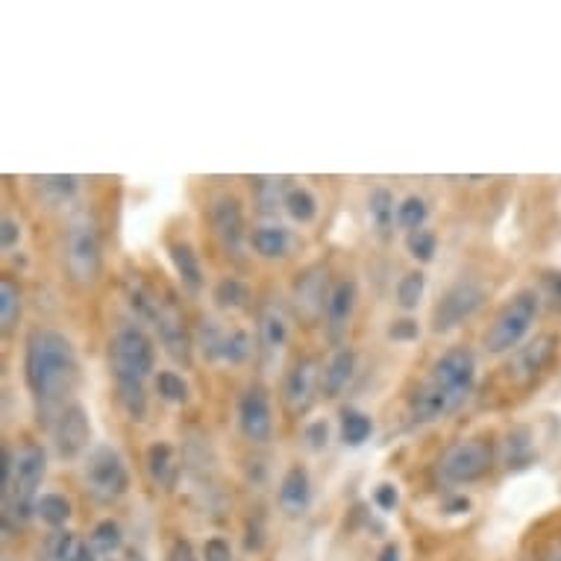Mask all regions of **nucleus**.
Listing matches in <instances>:
<instances>
[{
	"instance_id": "1",
	"label": "nucleus",
	"mask_w": 561,
	"mask_h": 561,
	"mask_svg": "<svg viewBox=\"0 0 561 561\" xmlns=\"http://www.w3.org/2000/svg\"><path fill=\"white\" fill-rule=\"evenodd\" d=\"M24 379L42 412H50L77 382L75 344L62 332L38 327L24 347Z\"/></svg>"
},
{
	"instance_id": "2",
	"label": "nucleus",
	"mask_w": 561,
	"mask_h": 561,
	"mask_svg": "<svg viewBox=\"0 0 561 561\" xmlns=\"http://www.w3.org/2000/svg\"><path fill=\"white\" fill-rule=\"evenodd\" d=\"M477 382V359L468 347H453L442 353L430 368V377L414 388L409 412L417 424H433L459 409Z\"/></svg>"
},
{
	"instance_id": "3",
	"label": "nucleus",
	"mask_w": 561,
	"mask_h": 561,
	"mask_svg": "<svg viewBox=\"0 0 561 561\" xmlns=\"http://www.w3.org/2000/svg\"><path fill=\"white\" fill-rule=\"evenodd\" d=\"M47 456L42 447L27 444L24 450L15 453V468H12L10 485L3 488V520L10 529V520H30L38 503V485L45 479Z\"/></svg>"
},
{
	"instance_id": "4",
	"label": "nucleus",
	"mask_w": 561,
	"mask_h": 561,
	"mask_svg": "<svg viewBox=\"0 0 561 561\" xmlns=\"http://www.w3.org/2000/svg\"><path fill=\"white\" fill-rule=\"evenodd\" d=\"M538 309H541V300H538L535 291H529V288L517 291V295L494 314V321L488 327L485 339H482L488 353H494V356H500V353H515V350L520 347V341H524L526 335H529V330H533L535 318H538Z\"/></svg>"
},
{
	"instance_id": "5",
	"label": "nucleus",
	"mask_w": 561,
	"mask_h": 561,
	"mask_svg": "<svg viewBox=\"0 0 561 561\" xmlns=\"http://www.w3.org/2000/svg\"><path fill=\"white\" fill-rule=\"evenodd\" d=\"M110 359L115 379L145 382L157 368V347H153V339L138 323H127L112 339Z\"/></svg>"
},
{
	"instance_id": "6",
	"label": "nucleus",
	"mask_w": 561,
	"mask_h": 561,
	"mask_svg": "<svg viewBox=\"0 0 561 561\" xmlns=\"http://www.w3.org/2000/svg\"><path fill=\"white\" fill-rule=\"evenodd\" d=\"M83 482L98 503L110 506L129 491V470L121 459V453L110 444H98L85 453Z\"/></svg>"
},
{
	"instance_id": "7",
	"label": "nucleus",
	"mask_w": 561,
	"mask_h": 561,
	"mask_svg": "<svg viewBox=\"0 0 561 561\" xmlns=\"http://www.w3.org/2000/svg\"><path fill=\"white\" fill-rule=\"evenodd\" d=\"M491 465H494V447L485 438H468L453 444L438 459V479L444 485H470L485 477Z\"/></svg>"
},
{
	"instance_id": "8",
	"label": "nucleus",
	"mask_w": 561,
	"mask_h": 561,
	"mask_svg": "<svg viewBox=\"0 0 561 561\" xmlns=\"http://www.w3.org/2000/svg\"><path fill=\"white\" fill-rule=\"evenodd\" d=\"M65 265L71 271L77 283H94L101 274L103 250L101 236L92 221L71 224V230L65 236Z\"/></svg>"
},
{
	"instance_id": "9",
	"label": "nucleus",
	"mask_w": 561,
	"mask_h": 561,
	"mask_svg": "<svg viewBox=\"0 0 561 561\" xmlns=\"http://www.w3.org/2000/svg\"><path fill=\"white\" fill-rule=\"evenodd\" d=\"M485 300L482 286H477L473 279H459L456 286H450L442 295V300L433 309V330L435 332H450L456 327L468 321L477 314V309Z\"/></svg>"
},
{
	"instance_id": "10",
	"label": "nucleus",
	"mask_w": 561,
	"mask_h": 561,
	"mask_svg": "<svg viewBox=\"0 0 561 561\" xmlns=\"http://www.w3.org/2000/svg\"><path fill=\"white\" fill-rule=\"evenodd\" d=\"M50 435H54V450L59 459H77L89 450L92 442V424H89V412L80 403L65 405L62 412L56 414V421L50 424Z\"/></svg>"
},
{
	"instance_id": "11",
	"label": "nucleus",
	"mask_w": 561,
	"mask_h": 561,
	"mask_svg": "<svg viewBox=\"0 0 561 561\" xmlns=\"http://www.w3.org/2000/svg\"><path fill=\"white\" fill-rule=\"evenodd\" d=\"M556 350H559V335H552V332L535 335L533 341L520 344L508 359V379L529 386L535 377H541L543 370L550 368V362L556 359Z\"/></svg>"
},
{
	"instance_id": "12",
	"label": "nucleus",
	"mask_w": 561,
	"mask_h": 561,
	"mask_svg": "<svg viewBox=\"0 0 561 561\" xmlns=\"http://www.w3.org/2000/svg\"><path fill=\"white\" fill-rule=\"evenodd\" d=\"M330 274H327V267L312 265L306 267L304 274H297L295 279V309L297 314H304L306 321H314V318H321L327 314V304H330Z\"/></svg>"
},
{
	"instance_id": "13",
	"label": "nucleus",
	"mask_w": 561,
	"mask_h": 561,
	"mask_svg": "<svg viewBox=\"0 0 561 561\" xmlns=\"http://www.w3.org/2000/svg\"><path fill=\"white\" fill-rule=\"evenodd\" d=\"M209 221H213L215 236H218L224 248L230 253H241L248 232H244V209H241L239 197H232V194L215 197L213 209H209Z\"/></svg>"
},
{
	"instance_id": "14",
	"label": "nucleus",
	"mask_w": 561,
	"mask_h": 561,
	"mask_svg": "<svg viewBox=\"0 0 561 561\" xmlns=\"http://www.w3.org/2000/svg\"><path fill=\"white\" fill-rule=\"evenodd\" d=\"M239 426L250 442L265 444L274 430V414H271V400L262 388H248L239 400Z\"/></svg>"
},
{
	"instance_id": "15",
	"label": "nucleus",
	"mask_w": 561,
	"mask_h": 561,
	"mask_svg": "<svg viewBox=\"0 0 561 561\" xmlns=\"http://www.w3.org/2000/svg\"><path fill=\"white\" fill-rule=\"evenodd\" d=\"M321 388V370L314 359H300L295 368L288 370L286 386H283V400L288 412L304 414L314 403V391Z\"/></svg>"
},
{
	"instance_id": "16",
	"label": "nucleus",
	"mask_w": 561,
	"mask_h": 561,
	"mask_svg": "<svg viewBox=\"0 0 561 561\" xmlns=\"http://www.w3.org/2000/svg\"><path fill=\"white\" fill-rule=\"evenodd\" d=\"M153 327H157L159 341H162V347H165L168 356H171L174 362H183V365H188V362H192L194 339L188 335L183 318H180V312H176L174 306H162V312H159V318Z\"/></svg>"
},
{
	"instance_id": "17",
	"label": "nucleus",
	"mask_w": 561,
	"mask_h": 561,
	"mask_svg": "<svg viewBox=\"0 0 561 561\" xmlns=\"http://www.w3.org/2000/svg\"><path fill=\"white\" fill-rule=\"evenodd\" d=\"M279 506L291 517H300L312 506V479L309 470L295 465L286 470V477L279 482Z\"/></svg>"
},
{
	"instance_id": "18",
	"label": "nucleus",
	"mask_w": 561,
	"mask_h": 561,
	"mask_svg": "<svg viewBox=\"0 0 561 561\" xmlns=\"http://www.w3.org/2000/svg\"><path fill=\"white\" fill-rule=\"evenodd\" d=\"M356 283L353 279H341L339 286H332L330 304H327V327H330L332 341L341 339V332L347 330L350 318H353V309H356Z\"/></svg>"
},
{
	"instance_id": "19",
	"label": "nucleus",
	"mask_w": 561,
	"mask_h": 561,
	"mask_svg": "<svg viewBox=\"0 0 561 561\" xmlns=\"http://www.w3.org/2000/svg\"><path fill=\"white\" fill-rule=\"evenodd\" d=\"M353 370H356V353L350 347L335 350L327 362V368L321 370V391L327 397H339L347 382L353 379Z\"/></svg>"
},
{
	"instance_id": "20",
	"label": "nucleus",
	"mask_w": 561,
	"mask_h": 561,
	"mask_svg": "<svg viewBox=\"0 0 561 561\" xmlns=\"http://www.w3.org/2000/svg\"><path fill=\"white\" fill-rule=\"evenodd\" d=\"M168 253H171V262H174V271H176V276H180V283H183L185 291L197 295V291L203 288V267H201V259H197V253H194L192 244H185V241H174V244L168 248Z\"/></svg>"
},
{
	"instance_id": "21",
	"label": "nucleus",
	"mask_w": 561,
	"mask_h": 561,
	"mask_svg": "<svg viewBox=\"0 0 561 561\" xmlns=\"http://www.w3.org/2000/svg\"><path fill=\"white\" fill-rule=\"evenodd\" d=\"M148 470L153 482H159L162 488H174L176 477H180V465H176V453L168 442L150 444L148 450Z\"/></svg>"
},
{
	"instance_id": "22",
	"label": "nucleus",
	"mask_w": 561,
	"mask_h": 561,
	"mask_svg": "<svg viewBox=\"0 0 561 561\" xmlns=\"http://www.w3.org/2000/svg\"><path fill=\"white\" fill-rule=\"evenodd\" d=\"M288 339V323L286 314L279 312L276 306H267L262 318H259V341H262V350L267 356H276L279 350L286 347Z\"/></svg>"
},
{
	"instance_id": "23",
	"label": "nucleus",
	"mask_w": 561,
	"mask_h": 561,
	"mask_svg": "<svg viewBox=\"0 0 561 561\" xmlns=\"http://www.w3.org/2000/svg\"><path fill=\"white\" fill-rule=\"evenodd\" d=\"M250 244H253L259 256L279 259L286 256L288 248H291V236H288L286 227L267 224V227H256V230L250 232Z\"/></svg>"
},
{
	"instance_id": "24",
	"label": "nucleus",
	"mask_w": 561,
	"mask_h": 561,
	"mask_svg": "<svg viewBox=\"0 0 561 561\" xmlns=\"http://www.w3.org/2000/svg\"><path fill=\"white\" fill-rule=\"evenodd\" d=\"M533 459H535L533 433H529L526 426H517V430H512V433L506 435V442H503V461H506V468L524 470L533 465Z\"/></svg>"
},
{
	"instance_id": "25",
	"label": "nucleus",
	"mask_w": 561,
	"mask_h": 561,
	"mask_svg": "<svg viewBox=\"0 0 561 561\" xmlns=\"http://www.w3.org/2000/svg\"><path fill=\"white\" fill-rule=\"evenodd\" d=\"M368 215L370 224H374V230H377L379 239H388L391 230H394L397 213H394V194L388 192V188H374L368 197Z\"/></svg>"
},
{
	"instance_id": "26",
	"label": "nucleus",
	"mask_w": 561,
	"mask_h": 561,
	"mask_svg": "<svg viewBox=\"0 0 561 561\" xmlns=\"http://www.w3.org/2000/svg\"><path fill=\"white\" fill-rule=\"evenodd\" d=\"M213 300L218 309H224V312H239V309H244V306L250 304L248 283H241L236 276H224L221 283L215 286Z\"/></svg>"
},
{
	"instance_id": "27",
	"label": "nucleus",
	"mask_w": 561,
	"mask_h": 561,
	"mask_svg": "<svg viewBox=\"0 0 561 561\" xmlns=\"http://www.w3.org/2000/svg\"><path fill=\"white\" fill-rule=\"evenodd\" d=\"M89 547H92L94 556H101V559L115 556V552L124 547V533H121V526L115 524V520H101V524L92 529V535H89Z\"/></svg>"
},
{
	"instance_id": "28",
	"label": "nucleus",
	"mask_w": 561,
	"mask_h": 561,
	"mask_svg": "<svg viewBox=\"0 0 561 561\" xmlns=\"http://www.w3.org/2000/svg\"><path fill=\"white\" fill-rule=\"evenodd\" d=\"M118 388V403L133 421H145L148 414V394H145V382H133V379H115Z\"/></svg>"
},
{
	"instance_id": "29",
	"label": "nucleus",
	"mask_w": 561,
	"mask_h": 561,
	"mask_svg": "<svg viewBox=\"0 0 561 561\" xmlns=\"http://www.w3.org/2000/svg\"><path fill=\"white\" fill-rule=\"evenodd\" d=\"M224 341H227V332L218 327V321H213V318H203L201 330H197V335H194V347L201 350L206 359L215 362L224 356Z\"/></svg>"
},
{
	"instance_id": "30",
	"label": "nucleus",
	"mask_w": 561,
	"mask_h": 561,
	"mask_svg": "<svg viewBox=\"0 0 561 561\" xmlns=\"http://www.w3.org/2000/svg\"><path fill=\"white\" fill-rule=\"evenodd\" d=\"M374 433V421H370L365 412H356V409H347V412L341 414V438L350 447H359L365 444Z\"/></svg>"
},
{
	"instance_id": "31",
	"label": "nucleus",
	"mask_w": 561,
	"mask_h": 561,
	"mask_svg": "<svg viewBox=\"0 0 561 561\" xmlns=\"http://www.w3.org/2000/svg\"><path fill=\"white\" fill-rule=\"evenodd\" d=\"M253 188H256L259 209L265 215H274L279 206H286V185L283 180H274V176H256L253 180Z\"/></svg>"
},
{
	"instance_id": "32",
	"label": "nucleus",
	"mask_w": 561,
	"mask_h": 561,
	"mask_svg": "<svg viewBox=\"0 0 561 561\" xmlns=\"http://www.w3.org/2000/svg\"><path fill=\"white\" fill-rule=\"evenodd\" d=\"M286 213L295 218L297 224H312L318 218V201L314 194L304 185H295L286 192Z\"/></svg>"
},
{
	"instance_id": "33",
	"label": "nucleus",
	"mask_w": 561,
	"mask_h": 561,
	"mask_svg": "<svg viewBox=\"0 0 561 561\" xmlns=\"http://www.w3.org/2000/svg\"><path fill=\"white\" fill-rule=\"evenodd\" d=\"M127 304H129V309L136 312L138 321H145V323H157L159 312H162V304H159L157 297L150 295L148 288L141 286V283H129Z\"/></svg>"
},
{
	"instance_id": "34",
	"label": "nucleus",
	"mask_w": 561,
	"mask_h": 561,
	"mask_svg": "<svg viewBox=\"0 0 561 561\" xmlns=\"http://www.w3.org/2000/svg\"><path fill=\"white\" fill-rule=\"evenodd\" d=\"M426 291V276L421 271H412V274H405L400 283H397V304L403 306L405 312H412L421 306Z\"/></svg>"
},
{
	"instance_id": "35",
	"label": "nucleus",
	"mask_w": 561,
	"mask_h": 561,
	"mask_svg": "<svg viewBox=\"0 0 561 561\" xmlns=\"http://www.w3.org/2000/svg\"><path fill=\"white\" fill-rule=\"evenodd\" d=\"M426 218H430V206H426L424 197H405L400 206H397V224L403 227V230L414 232V230H424Z\"/></svg>"
},
{
	"instance_id": "36",
	"label": "nucleus",
	"mask_w": 561,
	"mask_h": 561,
	"mask_svg": "<svg viewBox=\"0 0 561 561\" xmlns=\"http://www.w3.org/2000/svg\"><path fill=\"white\" fill-rule=\"evenodd\" d=\"M36 515L45 520L47 526H62L71 517V503L62 494H42L36 503Z\"/></svg>"
},
{
	"instance_id": "37",
	"label": "nucleus",
	"mask_w": 561,
	"mask_h": 561,
	"mask_svg": "<svg viewBox=\"0 0 561 561\" xmlns=\"http://www.w3.org/2000/svg\"><path fill=\"white\" fill-rule=\"evenodd\" d=\"M21 314V291L12 279L0 283V327L12 330Z\"/></svg>"
},
{
	"instance_id": "38",
	"label": "nucleus",
	"mask_w": 561,
	"mask_h": 561,
	"mask_svg": "<svg viewBox=\"0 0 561 561\" xmlns=\"http://www.w3.org/2000/svg\"><path fill=\"white\" fill-rule=\"evenodd\" d=\"M38 192L50 197V201H68L77 194V176L75 174H54V176H38L36 180Z\"/></svg>"
},
{
	"instance_id": "39",
	"label": "nucleus",
	"mask_w": 561,
	"mask_h": 561,
	"mask_svg": "<svg viewBox=\"0 0 561 561\" xmlns=\"http://www.w3.org/2000/svg\"><path fill=\"white\" fill-rule=\"evenodd\" d=\"M157 391L168 403H185L188 400V382L180 374H174V370H159Z\"/></svg>"
},
{
	"instance_id": "40",
	"label": "nucleus",
	"mask_w": 561,
	"mask_h": 561,
	"mask_svg": "<svg viewBox=\"0 0 561 561\" xmlns=\"http://www.w3.org/2000/svg\"><path fill=\"white\" fill-rule=\"evenodd\" d=\"M250 350H253V341L244 330H232L227 332V341H224V362H230V365H241V362L248 359Z\"/></svg>"
},
{
	"instance_id": "41",
	"label": "nucleus",
	"mask_w": 561,
	"mask_h": 561,
	"mask_svg": "<svg viewBox=\"0 0 561 561\" xmlns=\"http://www.w3.org/2000/svg\"><path fill=\"white\" fill-rule=\"evenodd\" d=\"M405 248H409V253H412L417 262H433L435 248H438V239H435V232H430V230H414V232H409Z\"/></svg>"
},
{
	"instance_id": "42",
	"label": "nucleus",
	"mask_w": 561,
	"mask_h": 561,
	"mask_svg": "<svg viewBox=\"0 0 561 561\" xmlns=\"http://www.w3.org/2000/svg\"><path fill=\"white\" fill-rule=\"evenodd\" d=\"M304 442L309 450H323L327 442H330V424H327V421H314V424H309L304 430Z\"/></svg>"
},
{
	"instance_id": "43",
	"label": "nucleus",
	"mask_w": 561,
	"mask_h": 561,
	"mask_svg": "<svg viewBox=\"0 0 561 561\" xmlns=\"http://www.w3.org/2000/svg\"><path fill=\"white\" fill-rule=\"evenodd\" d=\"M421 335V327L414 318H403V321H394L388 327V339L391 341H414Z\"/></svg>"
},
{
	"instance_id": "44",
	"label": "nucleus",
	"mask_w": 561,
	"mask_h": 561,
	"mask_svg": "<svg viewBox=\"0 0 561 561\" xmlns=\"http://www.w3.org/2000/svg\"><path fill=\"white\" fill-rule=\"evenodd\" d=\"M203 561H232V547L224 538H209L203 543Z\"/></svg>"
},
{
	"instance_id": "45",
	"label": "nucleus",
	"mask_w": 561,
	"mask_h": 561,
	"mask_svg": "<svg viewBox=\"0 0 561 561\" xmlns=\"http://www.w3.org/2000/svg\"><path fill=\"white\" fill-rule=\"evenodd\" d=\"M374 500H377V506L382 508V512H394L397 503H400V491H397V485H391V482H382V485H377V491H374Z\"/></svg>"
},
{
	"instance_id": "46",
	"label": "nucleus",
	"mask_w": 561,
	"mask_h": 561,
	"mask_svg": "<svg viewBox=\"0 0 561 561\" xmlns=\"http://www.w3.org/2000/svg\"><path fill=\"white\" fill-rule=\"evenodd\" d=\"M21 241V224L15 221V218H3V224H0V244H3V250L15 248Z\"/></svg>"
},
{
	"instance_id": "47",
	"label": "nucleus",
	"mask_w": 561,
	"mask_h": 561,
	"mask_svg": "<svg viewBox=\"0 0 561 561\" xmlns=\"http://www.w3.org/2000/svg\"><path fill=\"white\" fill-rule=\"evenodd\" d=\"M165 561H197V556H194V547L188 541H174Z\"/></svg>"
},
{
	"instance_id": "48",
	"label": "nucleus",
	"mask_w": 561,
	"mask_h": 561,
	"mask_svg": "<svg viewBox=\"0 0 561 561\" xmlns=\"http://www.w3.org/2000/svg\"><path fill=\"white\" fill-rule=\"evenodd\" d=\"M547 286H550V295L552 300L561 306V274H552L550 279H547Z\"/></svg>"
},
{
	"instance_id": "49",
	"label": "nucleus",
	"mask_w": 561,
	"mask_h": 561,
	"mask_svg": "<svg viewBox=\"0 0 561 561\" xmlns=\"http://www.w3.org/2000/svg\"><path fill=\"white\" fill-rule=\"evenodd\" d=\"M379 561H400V550H397V543H388L386 550L379 552Z\"/></svg>"
},
{
	"instance_id": "50",
	"label": "nucleus",
	"mask_w": 561,
	"mask_h": 561,
	"mask_svg": "<svg viewBox=\"0 0 561 561\" xmlns=\"http://www.w3.org/2000/svg\"><path fill=\"white\" fill-rule=\"evenodd\" d=\"M450 508H453V515H461V512H468V508H470V500L468 497H456L450 503Z\"/></svg>"
},
{
	"instance_id": "51",
	"label": "nucleus",
	"mask_w": 561,
	"mask_h": 561,
	"mask_svg": "<svg viewBox=\"0 0 561 561\" xmlns=\"http://www.w3.org/2000/svg\"><path fill=\"white\" fill-rule=\"evenodd\" d=\"M543 561H561V538L556 543H552L550 550H547V556H543Z\"/></svg>"
},
{
	"instance_id": "52",
	"label": "nucleus",
	"mask_w": 561,
	"mask_h": 561,
	"mask_svg": "<svg viewBox=\"0 0 561 561\" xmlns=\"http://www.w3.org/2000/svg\"><path fill=\"white\" fill-rule=\"evenodd\" d=\"M129 561H145V556H141V552H133V556H129Z\"/></svg>"
}]
</instances>
